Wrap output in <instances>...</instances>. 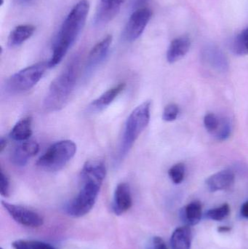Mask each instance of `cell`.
Listing matches in <instances>:
<instances>
[{
    "instance_id": "1",
    "label": "cell",
    "mask_w": 248,
    "mask_h": 249,
    "mask_svg": "<svg viewBox=\"0 0 248 249\" xmlns=\"http://www.w3.org/2000/svg\"><path fill=\"white\" fill-rule=\"evenodd\" d=\"M106 176V165L101 160H90L84 164L80 174L81 188L66 209L68 216L83 217L93 209Z\"/></svg>"
},
{
    "instance_id": "2",
    "label": "cell",
    "mask_w": 248,
    "mask_h": 249,
    "mask_svg": "<svg viewBox=\"0 0 248 249\" xmlns=\"http://www.w3.org/2000/svg\"><path fill=\"white\" fill-rule=\"evenodd\" d=\"M89 10V1L80 0L70 10L54 39L52 54L48 62V68L56 67L64 59L83 30Z\"/></svg>"
},
{
    "instance_id": "3",
    "label": "cell",
    "mask_w": 248,
    "mask_h": 249,
    "mask_svg": "<svg viewBox=\"0 0 248 249\" xmlns=\"http://www.w3.org/2000/svg\"><path fill=\"white\" fill-rule=\"evenodd\" d=\"M79 66L80 58L74 57L51 83L43 102V107L46 112H57L65 107L75 89Z\"/></svg>"
},
{
    "instance_id": "4",
    "label": "cell",
    "mask_w": 248,
    "mask_h": 249,
    "mask_svg": "<svg viewBox=\"0 0 248 249\" xmlns=\"http://www.w3.org/2000/svg\"><path fill=\"white\" fill-rule=\"evenodd\" d=\"M151 118V102L147 101L137 107L128 117L125 123L123 136L119 149L120 160L129 153L137 139L147 128Z\"/></svg>"
},
{
    "instance_id": "5",
    "label": "cell",
    "mask_w": 248,
    "mask_h": 249,
    "mask_svg": "<svg viewBox=\"0 0 248 249\" xmlns=\"http://www.w3.org/2000/svg\"><path fill=\"white\" fill-rule=\"evenodd\" d=\"M77 145L71 140H62L52 143L39 157L36 165L41 169L55 172L62 169L74 158Z\"/></svg>"
},
{
    "instance_id": "6",
    "label": "cell",
    "mask_w": 248,
    "mask_h": 249,
    "mask_svg": "<svg viewBox=\"0 0 248 249\" xmlns=\"http://www.w3.org/2000/svg\"><path fill=\"white\" fill-rule=\"evenodd\" d=\"M48 63L33 64L12 75L6 82V90L12 94L24 93L33 89L43 77Z\"/></svg>"
},
{
    "instance_id": "7",
    "label": "cell",
    "mask_w": 248,
    "mask_h": 249,
    "mask_svg": "<svg viewBox=\"0 0 248 249\" xmlns=\"http://www.w3.org/2000/svg\"><path fill=\"white\" fill-rule=\"evenodd\" d=\"M1 205L12 219L22 226L29 228H38L43 225V216L33 209L20 205L8 203L4 200L1 201Z\"/></svg>"
},
{
    "instance_id": "8",
    "label": "cell",
    "mask_w": 248,
    "mask_h": 249,
    "mask_svg": "<svg viewBox=\"0 0 248 249\" xmlns=\"http://www.w3.org/2000/svg\"><path fill=\"white\" fill-rule=\"evenodd\" d=\"M151 10L147 7L132 11L122 33L124 40L132 42L138 39L151 20Z\"/></svg>"
},
{
    "instance_id": "9",
    "label": "cell",
    "mask_w": 248,
    "mask_h": 249,
    "mask_svg": "<svg viewBox=\"0 0 248 249\" xmlns=\"http://www.w3.org/2000/svg\"><path fill=\"white\" fill-rule=\"evenodd\" d=\"M125 0H97L93 23L100 27L112 21L120 11Z\"/></svg>"
},
{
    "instance_id": "10",
    "label": "cell",
    "mask_w": 248,
    "mask_h": 249,
    "mask_svg": "<svg viewBox=\"0 0 248 249\" xmlns=\"http://www.w3.org/2000/svg\"><path fill=\"white\" fill-rule=\"evenodd\" d=\"M112 43V35H107L92 48L86 62L85 72L87 75L91 74L104 61L109 54Z\"/></svg>"
},
{
    "instance_id": "11",
    "label": "cell",
    "mask_w": 248,
    "mask_h": 249,
    "mask_svg": "<svg viewBox=\"0 0 248 249\" xmlns=\"http://www.w3.org/2000/svg\"><path fill=\"white\" fill-rule=\"evenodd\" d=\"M132 206V193L131 187L127 183L118 184L114 193L112 210L116 216L126 213Z\"/></svg>"
},
{
    "instance_id": "12",
    "label": "cell",
    "mask_w": 248,
    "mask_h": 249,
    "mask_svg": "<svg viewBox=\"0 0 248 249\" xmlns=\"http://www.w3.org/2000/svg\"><path fill=\"white\" fill-rule=\"evenodd\" d=\"M39 144L35 141L27 140L21 142L12 153V162L16 166H25L29 160L39 152Z\"/></svg>"
},
{
    "instance_id": "13",
    "label": "cell",
    "mask_w": 248,
    "mask_h": 249,
    "mask_svg": "<svg viewBox=\"0 0 248 249\" xmlns=\"http://www.w3.org/2000/svg\"><path fill=\"white\" fill-rule=\"evenodd\" d=\"M235 180V176L232 171L224 170L213 174L206 179L207 187L212 193L228 190L232 187Z\"/></svg>"
},
{
    "instance_id": "14",
    "label": "cell",
    "mask_w": 248,
    "mask_h": 249,
    "mask_svg": "<svg viewBox=\"0 0 248 249\" xmlns=\"http://www.w3.org/2000/svg\"><path fill=\"white\" fill-rule=\"evenodd\" d=\"M190 45V39L188 36H182L173 39L167 50V61L173 64L183 58L189 52Z\"/></svg>"
},
{
    "instance_id": "15",
    "label": "cell",
    "mask_w": 248,
    "mask_h": 249,
    "mask_svg": "<svg viewBox=\"0 0 248 249\" xmlns=\"http://www.w3.org/2000/svg\"><path fill=\"white\" fill-rule=\"evenodd\" d=\"M126 85L125 83H119L117 86L109 89L99 96L96 100L93 101L90 105V108L91 110L95 112L103 110L105 108L109 107L122 92L124 91Z\"/></svg>"
},
{
    "instance_id": "16",
    "label": "cell",
    "mask_w": 248,
    "mask_h": 249,
    "mask_svg": "<svg viewBox=\"0 0 248 249\" xmlns=\"http://www.w3.org/2000/svg\"><path fill=\"white\" fill-rule=\"evenodd\" d=\"M36 27L32 24H21L15 27L10 32L7 39V45L10 48H16L24 43L33 35Z\"/></svg>"
},
{
    "instance_id": "17",
    "label": "cell",
    "mask_w": 248,
    "mask_h": 249,
    "mask_svg": "<svg viewBox=\"0 0 248 249\" xmlns=\"http://www.w3.org/2000/svg\"><path fill=\"white\" fill-rule=\"evenodd\" d=\"M192 232L190 226L180 227L175 230L170 238L171 249H191Z\"/></svg>"
},
{
    "instance_id": "18",
    "label": "cell",
    "mask_w": 248,
    "mask_h": 249,
    "mask_svg": "<svg viewBox=\"0 0 248 249\" xmlns=\"http://www.w3.org/2000/svg\"><path fill=\"white\" fill-rule=\"evenodd\" d=\"M32 135V118L27 116L21 118L13 126L10 136L13 140L23 142L29 140Z\"/></svg>"
},
{
    "instance_id": "19",
    "label": "cell",
    "mask_w": 248,
    "mask_h": 249,
    "mask_svg": "<svg viewBox=\"0 0 248 249\" xmlns=\"http://www.w3.org/2000/svg\"><path fill=\"white\" fill-rule=\"evenodd\" d=\"M181 216L188 226H195L202 218V205L199 201L191 202L182 209Z\"/></svg>"
},
{
    "instance_id": "20",
    "label": "cell",
    "mask_w": 248,
    "mask_h": 249,
    "mask_svg": "<svg viewBox=\"0 0 248 249\" xmlns=\"http://www.w3.org/2000/svg\"><path fill=\"white\" fill-rule=\"evenodd\" d=\"M205 57L207 61L217 68L224 69L227 67V61L221 51L215 47H208L205 49Z\"/></svg>"
},
{
    "instance_id": "21",
    "label": "cell",
    "mask_w": 248,
    "mask_h": 249,
    "mask_svg": "<svg viewBox=\"0 0 248 249\" xmlns=\"http://www.w3.org/2000/svg\"><path fill=\"white\" fill-rule=\"evenodd\" d=\"M12 246L14 249H56L48 243L36 240H17Z\"/></svg>"
},
{
    "instance_id": "22",
    "label": "cell",
    "mask_w": 248,
    "mask_h": 249,
    "mask_svg": "<svg viewBox=\"0 0 248 249\" xmlns=\"http://www.w3.org/2000/svg\"><path fill=\"white\" fill-rule=\"evenodd\" d=\"M233 52L240 56L248 55V27L239 34L234 39Z\"/></svg>"
},
{
    "instance_id": "23",
    "label": "cell",
    "mask_w": 248,
    "mask_h": 249,
    "mask_svg": "<svg viewBox=\"0 0 248 249\" xmlns=\"http://www.w3.org/2000/svg\"><path fill=\"white\" fill-rule=\"evenodd\" d=\"M230 213V206L227 203L220 207L215 208L208 211L205 213L207 219L214 221H222L227 217Z\"/></svg>"
},
{
    "instance_id": "24",
    "label": "cell",
    "mask_w": 248,
    "mask_h": 249,
    "mask_svg": "<svg viewBox=\"0 0 248 249\" xmlns=\"http://www.w3.org/2000/svg\"><path fill=\"white\" fill-rule=\"evenodd\" d=\"M185 173H186V167L184 164L179 162L173 165L169 169L168 175L174 184H179L184 179Z\"/></svg>"
},
{
    "instance_id": "25",
    "label": "cell",
    "mask_w": 248,
    "mask_h": 249,
    "mask_svg": "<svg viewBox=\"0 0 248 249\" xmlns=\"http://www.w3.org/2000/svg\"><path fill=\"white\" fill-rule=\"evenodd\" d=\"M231 132V125L227 118L220 119L219 126L215 133V138L218 141H225L230 138Z\"/></svg>"
},
{
    "instance_id": "26",
    "label": "cell",
    "mask_w": 248,
    "mask_h": 249,
    "mask_svg": "<svg viewBox=\"0 0 248 249\" xmlns=\"http://www.w3.org/2000/svg\"><path fill=\"white\" fill-rule=\"evenodd\" d=\"M220 119L214 113H208L204 118V125L207 131L215 134L219 126Z\"/></svg>"
},
{
    "instance_id": "27",
    "label": "cell",
    "mask_w": 248,
    "mask_h": 249,
    "mask_svg": "<svg viewBox=\"0 0 248 249\" xmlns=\"http://www.w3.org/2000/svg\"><path fill=\"white\" fill-rule=\"evenodd\" d=\"M179 108L175 104H170L165 107L163 113V120L165 122H173L177 119Z\"/></svg>"
},
{
    "instance_id": "28",
    "label": "cell",
    "mask_w": 248,
    "mask_h": 249,
    "mask_svg": "<svg viewBox=\"0 0 248 249\" xmlns=\"http://www.w3.org/2000/svg\"><path fill=\"white\" fill-rule=\"evenodd\" d=\"M0 193L2 197H7L10 193V182L8 177L6 175L1 168V176H0Z\"/></svg>"
},
{
    "instance_id": "29",
    "label": "cell",
    "mask_w": 248,
    "mask_h": 249,
    "mask_svg": "<svg viewBox=\"0 0 248 249\" xmlns=\"http://www.w3.org/2000/svg\"><path fill=\"white\" fill-rule=\"evenodd\" d=\"M147 249H167V247L163 238L155 236L151 238Z\"/></svg>"
},
{
    "instance_id": "30",
    "label": "cell",
    "mask_w": 248,
    "mask_h": 249,
    "mask_svg": "<svg viewBox=\"0 0 248 249\" xmlns=\"http://www.w3.org/2000/svg\"><path fill=\"white\" fill-rule=\"evenodd\" d=\"M149 0H131V7L132 11L143 8Z\"/></svg>"
},
{
    "instance_id": "31",
    "label": "cell",
    "mask_w": 248,
    "mask_h": 249,
    "mask_svg": "<svg viewBox=\"0 0 248 249\" xmlns=\"http://www.w3.org/2000/svg\"><path fill=\"white\" fill-rule=\"evenodd\" d=\"M240 213H241L242 216L246 218V219H248V201L246 202V203L242 206Z\"/></svg>"
},
{
    "instance_id": "32",
    "label": "cell",
    "mask_w": 248,
    "mask_h": 249,
    "mask_svg": "<svg viewBox=\"0 0 248 249\" xmlns=\"http://www.w3.org/2000/svg\"><path fill=\"white\" fill-rule=\"evenodd\" d=\"M33 0H13L15 4L17 5H26V4H29L32 2Z\"/></svg>"
},
{
    "instance_id": "33",
    "label": "cell",
    "mask_w": 248,
    "mask_h": 249,
    "mask_svg": "<svg viewBox=\"0 0 248 249\" xmlns=\"http://www.w3.org/2000/svg\"><path fill=\"white\" fill-rule=\"evenodd\" d=\"M6 146H7V141L4 138L1 137V139H0V152L1 153L5 149Z\"/></svg>"
},
{
    "instance_id": "34",
    "label": "cell",
    "mask_w": 248,
    "mask_h": 249,
    "mask_svg": "<svg viewBox=\"0 0 248 249\" xmlns=\"http://www.w3.org/2000/svg\"><path fill=\"white\" fill-rule=\"evenodd\" d=\"M231 228L228 226H221L218 228V231L221 233L223 232H229L231 231Z\"/></svg>"
}]
</instances>
